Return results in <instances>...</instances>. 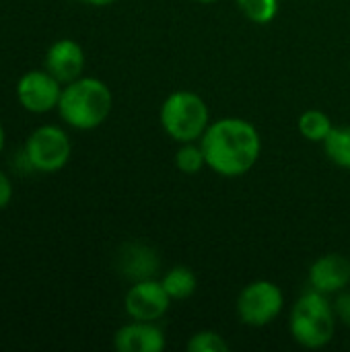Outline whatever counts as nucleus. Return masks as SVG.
Listing matches in <instances>:
<instances>
[{
    "label": "nucleus",
    "instance_id": "f257e3e1",
    "mask_svg": "<svg viewBox=\"0 0 350 352\" xmlns=\"http://www.w3.org/2000/svg\"><path fill=\"white\" fill-rule=\"evenodd\" d=\"M206 165L225 177L248 173L260 157L258 130L239 118H223L206 128L200 138Z\"/></svg>",
    "mask_w": 350,
    "mask_h": 352
},
{
    "label": "nucleus",
    "instance_id": "f03ea898",
    "mask_svg": "<svg viewBox=\"0 0 350 352\" xmlns=\"http://www.w3.org/2000/svg\"><path fill=\"white\" fill-rule=\"evenodd\" d=\"M113 97L109 87L93 76H78L64 85L58 113L74 130H95L111 113Z\"/></svg>",
    "mask_w": 350,
    "mask_h": 352
},
{
    "label": "nucleus",
    "instance_id": "7ed1b4c3",
    "mask_svg": "<svg viewBox=\"0 0 350 352\" xmlns=\"http://www.w3.org/2000/svg\"><path fill=\"white\" fill-rule=\"evenodd\" d=\"M334 309L324 293H305L291 314V334L305 349H322L334 336Z\"/></svg>",
    "mask_w": 350,
    "mask_h": 352
},
{
    "label": "nucleus",
    "instance_id": "20e7f679",
    "mask_svg": "<svg viewBox=\"0 0 350 352\" xmlns=\"http://www.w3.org/2000/svg\"><path fill=\"white\" fill-rule=\"evenodd\" d=\"M161 124L165 132L177 142H196L206 132L208 107L204 99L190 91L169 95L161 107Z\"/></svg>",
    "mask_w": 350,
    "mask_h": 352
},
{
    "label": "nucleus",
    "instance_id": "39448f33",
    "mask_svg": "<svg viewBox=\"0 0 350 352\" xmlns=\"http://www.w3.org/2000/svg\"><path fill=\"white\" fill-rule=\"evenodd\" d=\"M72 155V142L68 134L54 124H45L35 128L23 148V157L33 171L39 173H56L66 167Z\"/></svg>",
    "mask_w": 350,
    "mask_h": 352
},
{
    "label": "nucleus",
    "instance_id": "423d86ee",
    "mask_svg": "<svg viewBox=\"0 0 350 352\" xmlns=\"http://www.w3.org/2000/svg\"><path fill=\"white\" fill-rule=\"evenodd\" d=\"M283 291L270 280H256L248 285L237 299L239 320L248 326L262 328L274 322L283 309Z\"/></svg>",
    "mask_w": 350,
    "mask_h": 352
},
{
    "label": "nucleus",
    "instance_id": "0eeeda50",
    "mask_svg": "<svg viewBox=\"0 0 350 352\" xmlns=\"http://www.w3.org/2000/svg\"><path fill=\"white\" fill-rule=\"evenodd\" d=\"M62 89L64 85L45 68L29 70L17 82V101L25 111L47 113L52 109H58Z\"/></svg>",
    "mask_w": 350,
    "mask_h": 352
},
{
    "label": "nucleus",
    "instance_id": "6e6552de",
    "mask_svg": "<svg viewBox=\"0 0 350 352\" xmlns=\"http://www.w3.org/2000/svg\"><path fill=\"white\" fill-rule=\"evenodd\" d=\"M169 293L165 291L163 283H157L153 278L149 280H138L130 291L126 293V314L132 320L138 322H155L163 318L169 309Z\"/></svg>",
    "mask_w": 350,
    "mask_h": 352
},
{
    "label": "nucleus",
    "instance_id": "1a4fd4ad",
    "mask_svg": "<svg viewBox=\"0 0 350 352\" xmlns=\"http://www.w3.org/2000/svg\"><path fill=\"white\" fill-rule=\"evenodd\" d=\"M43 68L54 74L62 85L76 80L78 76H83L85 70V52L80 43L68 37L54 41L43 56Z\"/></svg>",
    "mask_w": 350,
    "mask_h": 352
},
{
    "label": "nucleus",
    "instance_id": "9d476101",
    "mask_svg": "<svg viewBox=\"0 0 350 352\" xmlns=\"http://www.w3.org/2000/svg\"><path fill=\"white\" fill-rule=\"evenodd\" d=\"M113 346L120 352H161L165 349V336L153 322L134 320L116 332Z\"/></svg>",
    "mask_w": 350,
    "mask_h": 352
},
{
    "label": "nucleus",
    "instance_id": "9b49d317",
    "mask_svg": "<svg viewBox=\"0 0 350 352\" xmlns=\"http://www.w3.org/2000/svg\"><path fill=\"white\" fill-rule=\"evenodd\" d=\"M350 283V262L340 254L320 258L309 270V285L324 295L338 293Z\"/></svg>",
    "mask_w": 350,
    "mask_h": 352
},
{
    "label": "nucleus",
    "instance_id": "f8f14e48",
    "mask_svg": "<svg viewBox=\"0 0 350 352\" xmlns=\"http://www.w3.org/2000/svg\"><path fill=\"white\" fill-rule=\"evenodd\" d=\"M118 270L134 283L149 280L159 272V256L146 245L128 243L118 254Z\"/></svg>",
    "mask_w": 350,
    "mask_h": 352
},
{
    "label": "nucleus",
    "instance_id": "ddd939ff",
    "mask_svg": "<svg viewBox=\"0 0 350 352\" xmlns=\"http://www.w3.org/2000/svg\"><path fill=\"white\" fill-rule=\"evenodd\" d=\"M161 283H163V287L171 299H188L196 291V285H198L196 274L186 266L171 268Z\"/></svg>",
    "mask_w": 350,
    "mask_h": 352
},
{
    "label": "nucleus",
    "instance_id": "4468645a",
    "mask_svg": "<svg viewBox=\"0 0 350 352\" xmlns=\"http://www.w3.org/2000/svg\"><path fill=\"white\" fill-rule=\"evenodd\" d=\"M324 148L332 163L350 169V126L332 128L324 140Z\"/></svg>",
    "mask_w": 350,
    "mask_h": 352
},
{
    "label": "nucleus",
    "instance_id": "2eb2a0df",
    "mask_svg": "<svg viewBox=\"0 0 350 352\" xmlns=\"http://www.w3.org/2000/svg\"><path fill=\"white\" fill-rule=\"evenodd\" d=\"M332 128V120L318 109H309L299 118V132L311 142H324Z\"/></svg>",
    "mask_w": 350,
    "mask_h": 352
},
{
    "label": "nucleus",
    "instance_id": "dca6fc26",
    "mask_svg": "<svg viewBox=\"0 0 350 352\" xmlns=\"http://www.w3.org/2000/svg\"><path fill=\"white\" fill-rule=\"evenodd\" d=\"M241 12L254 23H270L278 12V0H237Z\"/></svg>",
    "mask_w": 350,
    "mask_h": 352
},
{
    "label": "nucleus",
    "instance_id": "f3484780",
    "mask_svg": "<svg viewBox=\"0 0 350 352\" xmlns=\"http://www.w3.org/2000/svg\"><path fill=\"white\" fill-rule=\"evenodd\" d=\"M175 165L182 173H188V175L198 173L206 165L202 146H196L194 142H184V146L175 155Z\"/></svg>",
    "mask_w": 350,
    "mask_h": 352
},
{
    "label": "nucleus",
    "instance_id": "a211bd4d",
    "mask_svg": "<svg viewBox=\"0 0 350 352\" xmlns=\"http://www.w3.org/2000/svg\"><path fill=\"white\" fill-rule=\"evenodd\" d=\"M188 351L190 352H227L229 346L223 340L221 334L204 330V332H196L190 342H188Z\"/></svg>",
    "mask_w": 350,
    "mask_h": 352
},
{
    "label": "nucleus",
    "instance_id": "6ab92c4d",
    "mask_svg": "<svg viewBox=\"0 0 350 352\" xmlns=\"http://www.w3.org/2000/svg\"><path fill=\"white\" fill-rule=\"evenodd\" d=\"M12 200V184L10 177L0 169V210H4Z\"/></svg>",
    "mask_w": 350,
    "mask_h": 352
},
{
    "label": "nucleus",
    "instance_id": "aec40b11",
    "mask_svg": "<svg viewBox=\"0 0 350 352\" xmlns=\"http://www.w3.org/2000/svg\"><path fill=\"white\" fill-rule=\"evenodd\" d=\"M334 311L347 326H350V293H344L338 297V301L334 303Z\"/></svg>",
    "mask_w": 350,
    "mask_h": 352
},
{
    "label": "nucleus",
    "instance_id": "412c9836",
    "mask_svg": "<svg viewBox=\"0 0 350 352\" xmlns=\"http://www.w3.org/2000/svg\"><path fill=\"white\" fill-rule=\"evenodd\" d=\"M80 2L91 4V6H107V4H111V2H116V0H80Z\"/></svg>",
    "mask_w": 350,
    "mask_h": 352
},
{
    "label": "nucleus",
    "instance_id": "4be33fe9",
    "mask_svg": "<svg viewBox=\"0 0 350 352\" xmlns=\"http://www.w3.org/2000/svg\"><path fill=\"white\" fill-rule=\"evenodd\" d=\"M2 148H4V128L0 124V155H2Z\"/></svg>",
    "mask_w": 350,
    "mask_h": 352
},
{
    "label": "nucleus",
    "instance_id": "5701e85b",
    "mask_svg": "<svg viewBox=\"0 0 350 352\" xmlns=\"http://www.w3.org/2000/svg\"><path fill=\"white\" fill-rule=\"evenodd\" d=\"M200 2H215V0H200Z\"/></svg>",
    "mask_w": 350,
    "mask_h": 352
}]
</instances>
